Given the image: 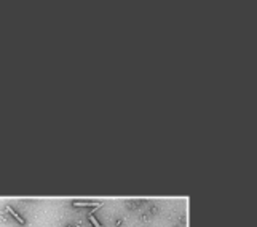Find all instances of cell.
<instances>
[{
	"label": "cell",
	"instance_id": "obj_1",
	"mask_svg": "<svg viewBox=\"0 0 257 227\" xmlns=\"http://www.w3.org/2000/svg\"><path fill=\"white\" fill-rule=\"evenodd\" d=\"M74 207H93V208H101L102 202H74Z\"/></svg>",
	"mask_w": 257,
	"mask_h": 227
},
{
	"label": "cell",
	"instance_id": "obj_2",
	"mask_svg": "<svg viewBox=\"0 0 257 227\" xmlns=\"http://www.w3.org/2000/svg\"><path fill=\"white\" fill-rule=\"evenodd\" d=\"M6 211H8V213H10V214H11L13 218H15V219H16V221H18L19 224H24V219H23V218H21V216L18 214V213H16L15 210H13V208H11V207H6Z\"/></svg>",
	"mask_w": 257,
	"mask_h": 227
},
{
	"label": "cell",
	"instance_id": "obj_3",
	"mask_svg": "<svg viewBox=\"0 0 257 227\" xmlns=\"http://www.w3.org/2000/svg\"><path fill=\"white\" fill-rule=\"evenodd\" d=\"M90 222H91L93 225H94V227H102L101 224H99V221H97V219H96L94 216H91V214H90Z\"/></svg>",
	"mask_w": 257,
	"mask_h": 227
},
{
	"label": "cell",
	"instance_id": "obj_4",
	"mask_svg": "<svg viewBox=\"0 0 257 227\" xmlns=\"http://www.w3.org/2000/svg\"><path fill=\"white\" fill-rule=\"evenodd\" d=\"M69 227H70V225H69Z\"/></svg>",
	"mask_w": 257,
	"mask_h": 227
}]
</instances>
